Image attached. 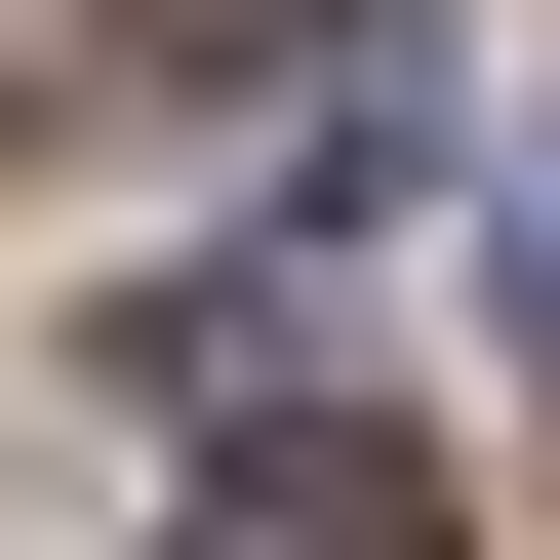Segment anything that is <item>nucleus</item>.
Returning a JSON list of instances; mask_svg holds the SVG:
<instances>
[{
  "mask_svg": "<svg viewBox=\"0 0 560 560\" xmlns=\"http://www.w3.org/2000/svg\"><path fill=\"white\" fill-rule=\"evenodd\" d=\"M0 81H40V0H0Z\"/></svg>",
  "mask_w": 560,
  "mask_h": 560,
  "instance_id": "3",
  "label": "nucleus"
},
{
  "mask_svg": "<svg viewBox=\"0 0 560 560\" xmlns=\"http://www.w3.org/2000/svg\"><path fill=\"white\" fill-rule=\"evenodd\" d=\"M521 320H560V161H521Z\"/></svg>",
  "mask_w": 560,
  "mask_h": 560,
  "instance_id": "2",
  "label": "nucleus"
},
{
  "mask_svg": "<svg viewBox=\"0 0 560 560\" xmlns=\"http://www.w3.org/2000/svg\"><path fill=\"white\" fill-rule=\"evenodd\" d=\"M200 560H441V480H400L361 400H241V441H200Z\"/></svg>",
  "mask_w": 560,
  "mask_h": 560,
  "instance_id": "1",
  "label": "nucleus"
}]
</instances>
